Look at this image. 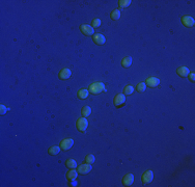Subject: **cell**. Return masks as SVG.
<instances>
[{
  "instance_id": "obj_23",
  "label": "cell",
  "mask_w": 195,
  "mask_h": 187,
  "mask_svg": "<svg viewBox=\"0 0 195 187\" xmlns=\"http://www.w3.org/2000/svg\"><path fill=\"white\" fill-rule=\"evenodd\" d=\"M134 92V87L132 85H127V86L124 88V95H131Z\"/></svg>"
},
{
  "instance_id": "obj_14",
  "label": "cell",
  "mask_w": 195,
  "mask_h": 187,
  "mask_svg": "<svg viewBox=\"0 0 195 187\" xmlns=\"http://www.w3.org/2000/svg\"><path fill=\"white\" fill-rule=\"evenodd\" d=\"M77 175H78V171H75V169H71L68 173H67V179L69 181H75L77 179Z\"/></svg>"
},
{
  "instance_id": "obj_10",
  "label": "cell",
  "mask_w": 195,
  "mask_h": 187,
  "mask_svg": "<svg viewBox=\"0 0 195 187\" xmlns=\"http://www.w3.org/2000/svg\"><path fill=\"white\" fill-rule=\"evenodd\" d=\"M92 40L97 45H104L106 43V38L101 33H95L92 35Z\"/></svg>"
},
{
  "instance_id": "obj_1",
  "label": "cell",
  "mask_w": 195,
  "mask_h": 187,
  "mask_svg": "<svg viewBox=\"0 0 195 187\" xmlns=\"http://www.w3.org/2000/svg\"><path fill=\"white\" fill-rule=\"evenodd\" d=\"M102 92H106V87L102 82H93L89 85V92L92 95H99Z\"/></svg>"
},
{
  "instance_id": "obj_4",
  "label": "cell",
  "mask_w": 195,
  "mask_h": 187,
  "mask_svg": "<svg viewBox=\"0 0 195 187\" xmlns=\"http://www.w3.org/2000/svg\"><path fill=\"white\" fill-rule=\"evenodd\" d=\"M182 23H183V25H184L185 27H193L195 24V21L194 19H193L192 17L191 16H184V17H182V19H181Z\"/></svg>"
},
{
  "instance_id": "obj_26",
  "label": "cell",
  "mask_w": 195,
  "mask_h": 187,
  "mask_svg": "<svg viewBox=\"0 0 195 187\" xmlns=\"http://www.w3.org/2000/svg\"><path fill=\"white\" fill-rule=\"evenodd\" d=\"M0 109H1V111H0V113H1V114H5V113H6V111L8 110V109L6 108V107H5L4 105H1V106H0Z\"/></svg>"
},
{
  "instance_id": "obj_19",
  "label": "cell",
  "mask_w": 195,
  "mask_h": 187,
  "mask_svg": "<svg viewBox=\"0 0 195 187\" xmlns=\"http://www.w3.org/2000/svg\"><path fill=\"white\" fill-rule=\"evenodd\" d=\"M59 152H60V146H51V148L48 150V153L50 155H57Z\"/></svg>"
},
{
  "instance_id": "obj_15",
  "label": "cell",
  "mask_w": 195,
  "mask_h": 187,
  "mask_svg": "<svg viewBox=\"0 0 195 187\" xmlns=\"http://www.w3.org/2000/svg\"><path fill=\"white\" fill-rule=\"evenodd\" d=\"M132 57H125V58H122V65L124 67V68H129V67H131V65H132Z\"/></svg>"
},
{
  "instance_id": "obj_3",
  "label": "cell",
  "mask_w": 195,
  "mask_h": 187,
  "mask_svg": "<svg viewBox=\"0 0 195 187\" xmlns=\"http://www.w3.org/2000/svg\"><path fill=\"white\" fill-rule=\"evenodd\" d=\"M113 103L116 107H120V106L125 105L126 103V97L124 94H117L113 99Z\"/></svg>"
},
{
  "instance_id": "obj_22",
  "label": "cell",
  "mask_w": 195,
  "mask_h": 187,
  "mask_svg": "<svg viewBox=\"0 0 195 187\" xmlns=\"http://www.w3.org/2000/svg\"><path fill=\"white\" fill-rule=\"evenodd\" d=\"M145 90H146V84L144 83V82H140V83H138L136 85V90L138 92H145Z\"/></svg>"
},
{
  "instance_id": "obj_12",
  "label": "cell",
  "mask_w": 195,
  "mask_h": 187,
  "mask_svg": "<svg viewBox=\"0 0 195 187\" xmlns=\"http://www.w3.org/2000/svg\"><path fill=\"white\" fill-rule=\"evenodd\" d=\"M133 182H134V176L132 173H128L122 178V184L125 186H131L133 184Z\"/></svg>"
},
{
  "instance_id": "obj_20",
  "label": "cell",
  "mask_w": 195,
  "mask_h": 187,
  "mask_svg": "<svg viewBox=\"0 0 195 187\" xmlns=\"http://www.w3.org/2000/svg\"><path fill=\"white\" fill-rule=\"evenodd\" d=\"M110 17H111V19L114 20V21H116L120 18V11L118 9H114V11H111V14H110Z\"/></svg>"
},
{
  "instance_id": "obj_17",
  "label": "cell",
  "mask_w": 195,
  "mask_h": 187,
  "mask_svg": "<svg viewBox=\"0 0 195 187\" xmlns=\"http://www.w3.org/2000/svg\"><path fill=\"white\" fill-rule=\"evenodd\" d=\"M81 113H82V115H83V117H89L90 113H91V108H90L89 106H84L81 110Z\"/></svg>"
},
{
  "instance_id": "obj_21",
  "label": "cell",
  "mask_w": 195,
  "mask_h": 187,
  "mask_svg": "<svg viewBox=\"0 0 195 187\" xmlns=\"http://www.w3.org/2000/svg\"><path fill=\"white\" fill-rule=\"evenodd\" d=\"M131 0H119L118 1V5L120 8H126L131 4Z\"/></svg>"
},
{
  "instance_id": "obj_24",
  "label": "cell",
  "mask_w": 195,
  "mask_h": 187,
  "mask_svg": "<svg viewBox=\"0 0 195 187\" xmlns=\"http://www.w3.org/2000/svg\"><path fill=\"white\" fill-rule=\"evenodd\" d=\"M85 162L88 163V164H92V163L95 162V156L92 154L87 155L86 157H85Z\"/></svg>"
},
{
  "instance_id": "obj_16",
  "label": "cell",
  "mask_w": 195,
  "mask_h": 187,
  "mask_svg": "<svg viewBox=\"0 0 195 187\" xmlns=\"http://www.w3.org/2000/svg\"><path fill=\"white\" fill-rule=\"evenodd\" d=\"M88 94H89L88 90H85V88H82V90H80L78 92V98L81 99V100H84V99H86L88 97Z\"/></svg>"
},
{
  "instance_id": "obj_13",
  "label": "cell",
  "mask_w": 195,
  "mask_h": 187,
  "mask_svg": "<svg viewBox=\"0 0 195 187\" xmlns=\"http://www.w3.org/2000/svg\"><path fill=\"white\" fill-rule=\"evenodd\" d=\"M176 73H178V75L181 77H187L188 75H189V69L187 68V67H180L178 70H176Z\"/></svg>"
},
{
  "instance_id": "obj_7",
  "label": "cell",
  "mask_w": 195,
  "mask_h": 187,
  "mask_svg": "<svg viewBox=\"0 0 195 187\" xmlns=\"http://www.w3.org/2000/svg\"><path fill=\"white\" fill-rule=\"evenodd\" d=\"M145 84L149 87H157L160 84V79L157 78V77H149V78L146 79Z\"/></svg>"
},
{
  "instance_id": "obj_5",
  "label": "cell",
  "mask_w": 195,
  "mask_h": 187,
  "mask_svg": "<svg viewBox=\"0 0 195 187\" xmlns=\"http://www.w3.org/2000/svg\"><path fill=\"white\" fill-rule=\"evenodd\" d=\"M80 30L84 35H93V33H95V28L87 24L80 25Z\"/></svg>"
},
{
  "instance_id": "obj_18",
  "label": "cell",
  "mask_w": 195,
  "mask_h": 187,
  "mask_svg": "<svg viewBox=\"0 0 195 187\" xmlns=\"http://www.w3.org/2000/svg\"><path fill=\"white\" fill-rule=\"evenodd\" d=\"M65 165H67V167L71 168V169H73V168H76V167H77V162H76V160H74V159H69V160H67V162H65Z\"/></svg>"
},
{
  "instance_id": "obj_25",
  "label": "cell",
  "mask_w": 195,
  "mask_h": 187,
  "mask_svg": "<svg viewBox=\"0 0 195 187\" xmlns=\"http://www.w3.org/2000/svg\"><path fill=\"white\" fill-rule=\"evenodd\" d=\"M100 25H101V20L99 19V18H95V19L92 20L91 26L93 28H95V27H100Z\"/></svg>"
},
{
  "instance_id": "obj_8",
  "label": "cell",
  "mask_w": 195,
  "mask_h": 187,
  "mask_svg": "<svg viewBox=\"0 0 195 187\" xmlns=\"http://www.w3.org/2000/svg\"><path fill=\"white\" fill-rule=\"evenodd\" d=\"M74 144V140L72 138H65L60 142V149L63 150H70Z\"/></svg>"
},
{
  "instance_id": "obj_9",
  "label": "cell",
  "mask_w": 195,
  "mask_h": 187,
  "mask_svg": "<svg viewBox=\"0 0 195 187\" xmlns=\"http://www.w3.org/2000/svg\"><path fill=\"white\" fill-rule=\"evenodd\" d=\"M91 171V164H88V163H84V164H81L77 168V171L81 175H86L89 171Z\"/></svg>"
},
{
  "instance_id": "obj_11",
  "label": "cell",
  "mask_w": 195,
  "mask_h": 187,
  "mask_svg": "<svg viewBox=\"0 0 195 187\" xmlns=\"http://www.w3.org/2000/svg\"><path fill=\"white\" fill-rule=\"evenodd\" d=\"M71 75H72V72H71L70 69H63V70L60 71L59 74H58V76H59V78L61 79V80H65V79H69L71 77Z\"/></svg>"
},
{
  "instance_id": "obj_6",
  "label": "cell",
  "mask_w": 195,
  "mask_h": 187,
  "mask_svg": "<svg viewBox=\"0 0 195 187\" xmlns=\"http://www.w3.org/2000/svg\"><path fill=\"white\" fill-rule=\"evenodd\" d=\"M154 179V173L152 171H146L145 173L142 175V183L143 184H149Z\"/></svg>"
},
{
  "instance_id": "obj_27",
  "label": "cell",
  "mask_w": 195,
  "mask_h": 187,
  "mask_svg": "<svg viewBox=\"0 0 195 187\" xmlns=\"http://www.w3.org/2000/svg\"><path fill=\"white\" fill-rule=\"evenodd\" d=\"M189 79L192 82L195 81V74H194V72H192V73H189Z\"/></svg>"
},
{
  "instance_id": "obj_2",
  "label": "cell",
  "mask_w": 195,
  "mask_h": 187,
  "mask_svg": "<svg viewBox=\"0 0 195 187\" xmlns=\"http://www.w3.org/2000/svg\"><path fill=\"white\" fill-rule=\"evenodd\" d=\"M77 129H78L80 132H85V130L87 129V127H88V121H87V119H85V117H80V119H78V121H77Z\"/></svg>"
}]
</instances>
